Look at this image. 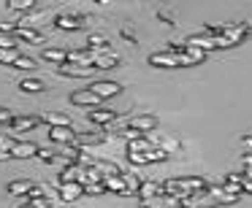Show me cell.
Instances as JSON below:
<instances>
[{
    "label": "cell",
    "instance_id": "obj_42",
    "mask_svg": "<svg viewBox=\"0 0 252 208\" xmlns=\"http://www.w3.org/2000/svg\"><path fill=\"white\" fill-rule=\"evenodd\" d=\"M122 38H125L127 44H136V33H133V30H127V27L122 30Z\"/></svg>",
    "mask_w": 252,
    "mask_h": 208
},
{
    "label": "cell",
    "instance_id": "obj_6",
    "mask_svg": "<svg viewBox=\"0 0 252 208\" xmlns=\"http://www.w3.org/2000/svg\"><path fill=\"white\" fill-rule=\"evenodd\" d=\"M57 71L63 73V76H76V78H87L95 73V68H87V65H76V62H60L57 65Z\"/></svg>",
    "mask_w": 252,
    "mask_h": 208
},
{
    "label": "cell",
    "instance_id": "obj_9",
    "mask_svg": "<svg viewBox=\"0 0 252 208\" xmlns=\"http://www.w3.org/2000/svg\"><path fill=\"white\" fill-rule=\"evenodd\" d=\"M95 95H98L100 100H106V98H114V95H120L122 92V84H117V81H95L93 87Z\"/></svg>",
    "mask_w": 252,
    "mask_h": 208
},
{
    "label": "cell",
    "instance_id": "obj_11",
    "mask_svg": "<svg viewBox=\"0 0 252 208\" xmlns=\"http://www.w3.org/2000/svg\"><path fill=\"white\" fill-rule=\"evenodd\" d=\"M127 127H133V130H138L144 135V132H149V130H155L158 127V116L155 114H141V116H133L130 119V125Z\"/></svg>",
    "mask_w": 252,
    "mask_h": 208
},
{
    "label": "cell",
    "instance_id": "obj_40",
    "mask_svg": "<svg viewBox=\"0 0 252 208\" xmlns=\"http://www.w3.org/2000/svg\"><path fill=\"white\" fill-rule=\"evenodd\" d=\"M160 149H165V152H176V149H182V146L174 141V138H168V141H163V143H160Z\"/></svg>",
    "mask_w": 252,
    "mask_h": 208
},
{
    "label": "cell",
    "instance_id": "obj_16",
    "mask_svg": "<svg viewBox=\"0 0 252 208\" xmlns=\"http://www.w3.org/2000/svg\"><path fill=\"white\" fill-rule=\"evenodd\" d=\"M82 197V184L79 181H68V184H60V200L63 203H73Z\"/></svg>",
    "mask_w": 252,
    "mask_h": 208
},
{
    "label": "cell",
    "instance_id": "obj_3",
    "mask_svg": "<svg viewBox=\"0 0 252 208\" xmlns=\"http://www.w3.org/2000/svg\"><path fill=\"white\" fill-rule=\"evenodd\" d=\"M144 203V208H182L179 206V197H174V195H165V192H158V195H152V197H147V200H141Z\"/></svg>",
    "mask_w": 252,
    "mask_h": 208
},
{
    "label": "cell",
    "instance_id": "obj_31",
    "mask_svg": "<svg viewBox=\"0 0 252 208\" xmlns=\"http://www.w3.org/2000/svg\"><path fill=\"white\" fill-rule=\"evenodd\" d=\"M19 57V49H0V65H14Z\"/></svg>",
    "mask_w": 252,
    "mask_h": 208
},
{
    "label": "cell",
    "instance_id": "obj_37",
    "mask_svg": "<svg viewBox=\"0 0 252 208\" xmlns=\"http://www.w3.org/2000/svg\"><path fill=\"white\" fill-rule=\"evenodd\" d=\"M35 157L44 159V162H57V152H52V149H38V152H35Z\"/></svg>",
    "mask_w": 252,
    "mask_h": 208
},
{
    "label": "cell",
    "instance_id": "obj_23",
    "mask_svg": "<svg viewBox=\"0 0 252 208\" xmlns=\"http://www.w3.org/2000/svg\"><path fill=\"white\" fill-rule=\"evenodd\" d=\"M158 192H163L158 181H141V184H138V189H136V195L141 197V200H147V197L158 195Z\"/></svg>",
    "mask_w": 252,
    "mask_h": 208
},
{
    "label": "cell",
    "instance_id": "obj_33",
    "mask_svg": "<svg viewBox=\"0 0 252 208\" xmlns=\"http://www.w3.org/2000/svg\"><path fill=\"white\" fill-rule=\"evenodd\" d=\"M147 157H149V162H163V159L168 157V152H165V149H160V146H152L147 152Z\"/></svg>",
    "mask_w": 252,
    "mask_h": 208
},
{
    "label": "cell",
    "instance_id": "obj_18",
    "mask_svg": "<svg viewBox=\"0 0 252 208\" xmlns=\"http://www.w3.org/2000/svg\"><path fill=\"white\" fill-rule=\"evenodd\" d=\"M120 62H122L120 54H111V52H106V54H98V57H95L93 68H95V71H111V68H117Z\"/></svg>",
    "mask_w": 252,
    "mask_h": 208
},
{
    "label": "cell",
    "instance_id": "obj_30",
    "mask_svg": "<svg viewBox=\"0 0 252 208\" xmlns=\"http://www.w3.org/2000/svg\"><path fill=\"white\" fill-rule=\"evenodd\" d=\"M35 65H38V60H33V57H25V54H19L17 60H14V68H22V71H33Z\"/></svg>",
    "mask_w": 252,
    "mask_h": 208
},
{
    "label": "cell",
    "instance_id": "obj_20",
    "mask_svg": "<svg viewBox=\"0 0 252 208\" xmlns=\"http://www.w3.org/2000/svg\"><path fill=\"white\" fill-rule=\"evenodd\" d=\"M38 122H41L38 116H14L11 127H14V130H19V132H28V130H35Z\"/></svg>",
    "mask_w": 252,
    "mask_h": 208
},
{
    "label": "cell",
    "instance_id": "obj_45",
    "mask_svg": "<svg viewBox=\"0 0 252 208\" xmlns=\"http://www.w3.org/2000/svg\"><path fill=\"white\" fill-rule=\"evenodd\" d=\"M19 208H33V206H28V203H25V206H19Z\"/></svg>",
    "mask_w": 252,
    "mask_h": 208
},
{
    "label": "cell",
    "instance_id": "obj_7",
    "mask_svg": "<svg viewBox=\"0 0 252 208\" xmlns=\"http://www.w3.org/2000/svg\"><path fill=\"white\" fill-rule=\"evenodd\" d=\"M149 65L155 68H179V62H176V52H155V54H149Z\"/></svg>",
    "mask_w": 252,
    "mask_h": 208
},
{
    "label": "cell",
    "instance_id": "obj_39",
    "mask_svg": "<svg viewBox=\"0 0 252 208\" xmlns=\"http://www.w3.org/2000/svg\"><path fill=\"white\" fill-rule=\"evenodd\" d=\"M14 143H17V141H14L11 135H0V152H8V154H11Z\"/></svg>",
    "mask_w": 252,
    "mask_h": 208
},
{
    "label": "cell",
    "instance_id": "obj_27",
    "mask_svg": "<svg viewBox=\"0 0 252 208\" xmlns=\"http://www.w3.org/2000/svg\"><path fill=\"white\" fill-rule=\"evenodd\" d=\"M122 181H125V197L127 195H136V189H138V176L136 173H122Z\"/></svg>",
    "mask_w": 252,
    "mask_h": 208
},
{
    "label": "cell",
    "instance_id": "obj_26",
    "mask_svg": "<svg viewBox=\"0 0 252 208\" xmlns=\"http://www.w3.org/2000/svg\"><path fill=\"white\" fill-rule=\"evenodd\" d=\"M149 149H152V141L144 138V135L130 138V141H127V152H149Z\"/></svg>",
    "mask_w": 252,
    "mask_h": 208
},
{
    "label": "cell",
    "instance_id": "obj_19",
    "mask_svg": "<svg viewBox=\"0 0 252 208\" xmlns=\"http://www.w3.org/2000/svg\"><path fill=\"white\" fill-rule=\"evenodd\" d=\"M103 130H95V132H76V146H82V149H87V146H95V143H100L103 141Z\"/></svg>",
    "mask_w": 252,
    "mask_h": 208
},
{
    "label": "cell",
    "instance_id": "obj_44",
    "mask_svg": "<svg viewBox=\"0 0 252 208\" xmlns=\"http://www.w3.org/2000/svg\"><path fill=\"white\" fill-rule=\"evenodd\" d=\"M95 3H100V6H106V3H111V0H95Z\"/></svg>",
    "mask_w": 252,
    "mask_h": 208
},
{
    "label": "cell",
    "instance_id": "obj_13",
    "mask_svg": "<svg viewBox=\"0 0 252 208\" xmlns=\"http://www.w3.org/2000/svg\"><path fill=\"white\" fill-rule=\"evenodd\" d=\"M182 46H192V49H201V52H214V38L206 33H198V35H190Z\"/></svg>",
    "mask_w": 252,
    "mask_h": 208
},
{
    "label": "cell",
    "instance_id": "obj_28",
    "mask_svg": "<svg viewBox=\"0 0 252 208\" xmlns=\"http://www.w3.org/2000/svg\"><path fill=\"white\" fill-rule=\"evenodd\" d=\"M103 184H100V181H87V184H82V195H103Z\"/></svg>",
    "mask_w": 252,
    "mask_h": 208
},
{
    "label": "cell",
    "instance_id": "obj_17",
    "mask_svg": "<svg viewBox=\"0 0 252 208\" xmlns=\"http://www.w3.org/2000/svg\"><path fill=\"white\" fill-rule=\"evenodd\" d=\"M35 152H38V146H35V143H30V141H17V143H14V149H11V157H17V159H30V157H35Z\"/></svg>",
    "mask_w": 252,
    "mask_h": 208
},
{
    "label": "cell",
    "instance_id": "obj_29",
    "mask_svg": "<svg viewBox=\"0 0 252 208\" xmlns=\"http://www.w3.org/2000/svg\"><path fill=\"white\" fill-rule=\"evenodd\" d=\"M35 0H8V8L11 11H33Z\"/></svg>",
    "mask_w": 252,
    "mask_h": 208
},
{
    "label": "cell",
    "instance_id": "obj_1",
    "mask_svg": "<svg viewBox=\"0 0 252 208\" xmlns=\"http://www.w3.org/2000/svg\"><path fill=\"white\" fill-rule=\"evenodd\" d=\"M250 22H239V25H222L217 27V33L212 35L214 38V49H230V46L241 44L244 38H250Z\"/></svg>",
    "mask_w": 252,
    "mask_h": 208
},
{
    "label": "cell",
    "instance_id": "obj_41",
    "mask_svg": "<svg viewBox=\"0 0 252 208\" xmlns=\"http://www.w3.org/2000/svg\"><path fill=\"white\" fill-rule=\"evenodd\" d=\"M11 119H14V114L8 108H0V125H11Z\"/></svg>",
    "mask_w": 252,
    "mask_h": 208
},
{
    "label": "cell",
    "instance_id": "obj_22",
    "mask_svg": "<svg viewBox=\"0 0 252 208\" xmlns=\"http://www.w3.org/2000/svg\"><path fill=\"white\" fill-rule=\"evenodd\" d=\"M87 49L98 57V54H106V52H109V46H106L103 35H90V38H87Z\"/></svg>",
    "mask_w": 252,
    "mask_h": 208
},
{
    "label": "cell",
    "instance_id": "obj_12",
    "mask_svg": "<svg viewBox=\"0 0 252 208\" xmlns=\"http://www.w3.org/2000/svg\"><path fill=\"white\" fill-rule=\"evenodd\" d=\"M68 181H79V184H82L84 181V165H79V162L65 165V168L60 170V184H68Z\"/></svg>",
    "mask_w": 252,
    "mask_h": 208
},
{
    "label": "cell",
    "instance_id": "obj_14",
    "mask_svg": "<svg viewBox=\"0 0 252 208\" xmlns=\"http://www.w3.org/2000/svg\"><path fill=\"white\" fill-rule=\"evenodd\" d=\"M65 62H76V65H87L93 68L95 54L90 49H76V52H65Z\"/></svg>",
    "mask_w": 252,
    "mask_h": 208
},
{
    "label": "cell",
    "instance_id": "obj_10",
    "mask_svg": "<svg viewBox=\"0 0 252 208\" xmlns=\"http://www.w3.org/2000/svg\"><path fill=\"white\" fill-rule=\"evenodd\" d=\"M87 119L93 122L95 127H103V125H109V122H117V114L111 108H90Z\"/></svg>",
    "mask_w": 252,
    "mask_h": 208
},
{
    "label": "cell",
    "instance_id": "obj_43",
    "mask_svg": "<svg viewBox=\"0 0 252 208\" xmlns=\"http://www.w3.org/2000/svg\"><path fill=\"white\" fill-rule=\"evenodd\" d=\"M8 157H11V154H8V152H0V162H6Z\"/></svg>",
    "mask_w": 252,
    "mask_h": 208
},
{
    "label": "cell",
    "instance_id": "obj_4",
    "mask_svg": "<svg viewBox=\"0 0 252 208\" xmlns=\"http://www.w3.org/2000/svg\"><path fill=\"white\" fill-rule=\"evenodd\" d=\"M71 103L73 105H87V108H93V105H95V108H100V105H103V100H100L93 89H79V92L71 95Z\"/></svg>",
    "mask_w": 252,
    "mask_h": 208
},
{
    "label": "cell",
    "instance_id": "obj_21",
    "mask_svg": "<svg viewBox=\"0 0 252 208\" xmlns=\"http://www.w3.org/2000/svg\"><path fill=\"white\" fill-rule=\"evenodd\" d=\"M41 122H46L49 127H71V119H68L65 114H57V111H52V114H44L38 116Z\"/></svg>",
    "mask_w": 252,
    "mask_h": 208
},
{
    "label": "cell",
    "instance_id": "obj_24",
    "mask_svg": "<svg viewBox=\"0 0 252 208\" xmlns=\"http://www.w3.org/2000/svg\"><path fill=\"white\" fill-rule=\"evenodd\" d=\"M30 189H33V181L30 179H17L8 184V195H28Z\"/></svg>",
    "mask_w": 252,
    "mask_h": 208
},
{
    "label": "cell",
    "instance_id": "obj_8",
    "mask_svg": "<svg viewBox=\"0 0 252 208\" xmlns=\"http://www.w3.org/2000/svg\"><path fill=\"white\" fill-rule=\"evenodd\" d=\"M84 19L76 17V14H60V17H55V27L57 30H82L84 27Z\"/></svg>",
    "mask_w": 252,
    "mask_h": 208
},
{
    "label": "cell",
    "instance_id": "obj_34",
    "mask_svg": "<svg viewBox=\"0 0 252 208\" xmlns=\"http://www.w3.org/2000/svg\"><path fill=\"white\" fill-rule=\"evenodd\" d=\"M127 159H130V165H149L147 152H127Z\"/></svg>",
    "mask_w": 252,
    "mask_h": 208
},
{
    "label": "cell",
    "instance_id": "obj_35",
    "mask_svg": "<svg viewBox=\"0 0 252 208\" xmlns=\"http://www.w3.org/2000/svg\"><path fill=\"white\" fill-rule=\"evenodd\" d=\"M0 49H17V38L11 33H0Z\"/></svg>",
    "mask_w": 252,
    "mask_h": 208
},
{
    "label": "cell",
    "instance_id": "obj_36",
    "mask_svg": "<svg viewBox=\"0 0 252 208\" xmlns=\"http://www.w3.org/2000/svg\"><path fill=\"white\" fill-rule=\"evenodd\" d=\"M44 22H49V14H46V11H41V14H33V17H28V27H33V30H35V25H44Z\"/></svg>",
    "mask_w": 252,
    "mask_h": 208
},
{
    "label": "cell",
    "instance_id": "obj_32",
    "mask_svg": "<svg viewBox=\"0 0 252 208\" xmlns=\"http://www.w3.org/2000/svg\"><path fill=\"white\" fill-rule=\"evenodd\" d=\"M44 60L57 62V65H60V62H65V52H63V49H46L44 52Z\"/></svg>",
    "mask_w": 252,
    "mask_h": 208
},
{
    "label": "cell",
    "instance_id": "obj_25",
    "mask_svg": "<svg viewBox=\"0 0 252 208\" xmlns=\"http://www.w3.org/2000/svg\"><path fill=\"white\" fill-rule=\"evenodd\" d=\"M19 89L28 92V95H35V92H44L46 84L41 81V78H25V81H19Z\"/></svg>",
    "mask_w": 252,
    "mask_h": 208
},
{
    "label": "cell",
    "instance_id": "obj_5",
    "mask_svg": "<svg viewBox=\"0 0 252 208\" xmlns=\"http://www.w3.org/2000/svg\"><path fill=\"white\" fill-rule=\"evenodd\" d=\"M49 138L57 146H68V143H76V130L73 127H49Z\"/></svg>",
    "mask_w": 252,
    "mask_h": 208
},
{
    "label": "cell",
    "instance_id": "obj_38",
    "mask_svg": "<svg viewBox=\"0 0 252 208\" xmlns=\"http://www.w3.org/2000/svg\"><path fill=\"white\" fill-rule=\"evenodd\" d=\"M28 206H33V208H52V197H30Z\"/></svg>",
    "mask_w": 252,
    "mask_h": 208
},
{
    "label": "cell",
    "instance_id": "obj_2",
    "mask_svg": "<svg viewBox=\"0 0 252 208\" xmlns=\"http://www.w3.org/2000/svg\"><path fill=\"white\" fill-rule=\"evenodd\" d=\"M203 186H206V181L198 179V176H187V179H168L160 184V189L165 192V195H174V197H187L192 195V192H201Z\"/></svg>",
    "mask_w": 252,
    "mask_h": 208
},
{
    "label": "cell",
    "instance_id": "obj_15",
    "mask_svg": "<svg viewBox=\"0 0 252 208\" xmlns=\"http://www.w3.org/2000/svg\"><path fill=\"white\" fill-rule=\"evenodd\" d=\"M14 38H17V41H28V44H44V35H41L38 30L22 27V25H17V27H14Z\"/></svg>",
    "mask_w": 252,
    "mask_h": 208
}]
</instances>
